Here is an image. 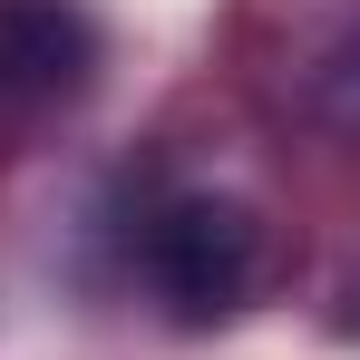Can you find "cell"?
Listing matches in <instances>:
<instances>
[{"label": "cell", "mask_w": 360, "mask_h": 360, "mask_svg": "<svg viewBox=\"0 0 360 360\" xmlns=\"http://www.w3.org/2000/svg\"><path fill=\"white\" fill-rule=\"evenodd\" d=\"M88 68H98V30L78 0H0V98L10 108L78 98Z\"/></svg>", "instance_id": "cell-2"}, {"label": "cell", "mask_w": 360, "mask_h": 360, "mask_svg": "<svg viewBox=\"0 0 360 360\" xmlns=\"http://www.w3.org/2000/svg\"><path fill=\"white\" fill-rule=\"evenodd\" d=\"M127 273L166 302L176 321H214L253 292L263 273V234L234 195H156L127 224Z\"/></svg>", "instance_id": "cell-1"}]
</instances>
